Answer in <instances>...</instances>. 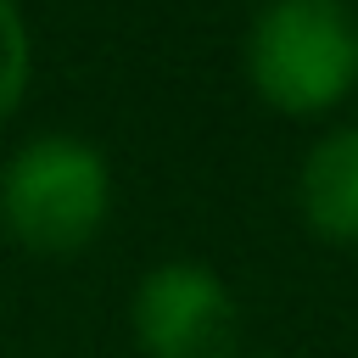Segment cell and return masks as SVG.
Returning <instances> with one entry per match:
<instances>
[{
    "label": "cell",
    "instance_id": "6da1fadb",
    "mask_svg": "<svg viewBox=\"0 0 358 358\" xmlns=\"http://www.w3.org/2000/svg\"><path fill=\"white\" fill-rule=\"evenodd\" d=\"M246 78L285 117H319L358 90V17L347 0H268L246 28Z\"/></svg>",
    "mask_w": 358,
    "mask_h": 358
},
{
    "label": "cell",
    "instance_id": "3957f363",
    "mask_svg": "<svg viewBox=\"0 0 358 358\" xmlns=\"http://www.w3.org/2000/svg\"><path fill=\"white\" fill-rule=\"evenodd\" d=\"M129 324L145 358H235L241 347V308L229 285L196 257L145 268L129 302Z\"/></svg>",
    "mask_w": 358,
    "mask_h": 358
},
{
    "label": "cell",
    "instance_id": "7a4b0ae2",
    "mask_svg": "<svg viewBox=\"0 0 358 358\" xmlns=\"http://www.w3.org/2000/svg\"><path fill=\"white\" fill-rule=\"evenodd\" d=\"M112 213V168L73 134H39L0 168V224L17 246L62 257L101 235Z\"/></svg>",
    "mask_w": 358,
    "mask_h": 358
},
{
    "label": "cell",
    "instance_id": "8992f818",
    "mask_svg": "<svg viewBox=\"0 0 358 358\" xmlns=\"http://www.w3.org/2000/svg\"><path fill=\"white\" fill-rule=\"evenodd\" d=\"M252 358H280V352H252Z\"/></svg>",
    "mask_w": 358,
    "mask_h": 358
},
{
    "label": "cell",
    "instance_id": "5b68a950",
    "mask_svg": "<svg viewBox=\"0 0 358 358\" xmlns=\"http://www.w3.org/2000/svg\"><path fill=\"white\" fill-rule=\"evenodd\" d=\"M34 78V34L17 0H0V117H11Z\"/></svg>",
    "mask_w": 358,
    "mask_h": 358
},
{
    "label": "cell",
    "instance_id": "277c9868",
    "mask_svg": "<svg viewBox=\"0 0 358 358\" xmlns=\"http://www.w3.org/2000/svg\"><path fill=\"white\" fill-rule=\"evenodd\" d=\"M302 224L330 246H358V123L313 140L296 173Z\"/></svg>",
    "mask_w": 358,
    "mask_h": 358
}]
</instances>
